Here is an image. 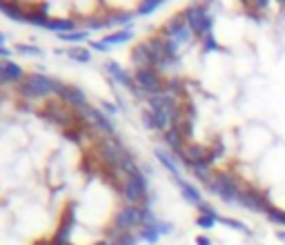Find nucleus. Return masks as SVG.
I'll return each instance as SVG.
<instances>
[{"label": "nucleus", "instance_id": "1", "mask_svg": "<svg viewBox=\"0 0 285 245\" xmlns=\"http://www.w3.org/2000/svg\"><path fill=\"white\" fill-rule=\"evenodd\" d=\"M209 190H212L216 196H221L225 203H234L238 201L241 196V188L236 185L232 176H227V174H214L209 178Z\"/></svg>", "mask_w": 285, "mask_h": 245}, {"label": "nucleus", "instance_id": "2", "mask_svg": "<svg viewBox=\"0 0 285 245\" xmlns=\"http://www.w3.org/2000/svg\"><path fill=\"white\" fill-rule=\"evenodd\" d=\"M56 89H58V85L53 81H49V78L40 76V74H31V76L20 85V91H23L25 96H31V98L47 96V94H53Z\"/></svg>", "mask_w": 285, "mask_h": 245}, {"label": "nucleus", "instance_id": "3", "mask_svg": "<svg viewBox=\"0 0 285 245\" xmlns=\"http://www.w3.org/2000/svg\"><path fill=\"white\" fill-rule=\"evenodd\" d=\"M185 20H187L189 29H192L194 34H209V29H212L214 20L212 16H207V11H205V7H189L187 11H185Z\"/></svg>", "mask_w": 285, "mask_h": 245}, {"label": "nucleus", "instance_id": "4", "mask_svg": "<svg viewBox=\"0 0 285 245\" xmlns=\"http://www.w3.org/2000/svg\"><path fill=\"white\" fill-rule=\"evenodd\" d=\"M238 203H241V205H245L247 210H252V212H265V214H267V212L272 210V205H270V201H267V196L263 192H259L256 188L241 190Z\"/></svg>", "mask_w": 285, "mask_h": 245}, {"label": "nucleus", "instance_id": "5", "mask_svg": "<svg viewBox=\"0 0 285 245\" xmlns=\"http://www.w3.org/2000/svg\"><path fill=\"white\" fill-rule=\"evenodd\" d=\"M165 31H167V36H169V40L174 45H179V43H187L189 38H192V29H189V25H187V20L183 18V16H176L172 23L165 27Z\"/></svg>", "mask_w": 285, "mask_h": 245}, {"label": "nucleus", "instance_id": "6", "mask_svg": "<svg viewBox=\"0 0 285 245\" xmlns=\"http://www.w3.org/2000/svg\"><path fill=\"white\" fill-rule=\"evenodd\" d=\"M143 218H145V212H140L138 207H125V210L118 214L116 225L121 227V230H130V227L143 223Z\"/></svg>", "mask_w": 285, "mask_h": 245}, {"label": "nucleus", "instance_id": "7", "mask_svg": "<svg viewBox=\"0 0 285 245\" xmlns=\"http://www.w3.org/2000/svg\"><path fill=\"white\" fill-rule=\"evenodd\" d=\"M136 81H138V85L143 87V89L150 91V94H156V96L160 94L158 74L152 72V69H138V74H136Z\"/></svg>", "mask_w": 285, "mask_h": 245}, {"label": "nucleus", "instance_id": "8", "mask_svg": "<svg viewBox=\"0 0 285 245\" xmlns=\"http://www.w3.org/2000/svg\"><path fill=\"white\" fill-rule=\"evenodd\" d=\"M145 194V178L143 176H130L125 181V198L130 203H136Z\"/></svg>", "mask_w": 285, "mask_h": 245}, {"label": "nucleus", "instance_id": "9", "mask_svg": "<svg viewBox=\"0 0 285 245\" xmlns=\"http://www.w3.org/2000/svg\"><path fill=\"white\" fill-rule=\"evenodd\" d=\"M82 114H85V118H87L89 123H92V125L96 127V130L107 132V134H109V132L114 130V127H111V123H109V120H107L105 116H103L98 109H92V107H85V109H82Z\"/></svg>", "mask_w": 285, "mask_h": 245}, {"label": "nucleus", "instance_id": "10", "mask_svg": "<svg viewBox=\"0 0 285 245\" xmlns=\"http://www.w3.org/2000/svg\"><path fill=\"white\" fill-rule=\"evenodd\" d=\"M103 152H105V156L111 163L121 165V167L127 163V156H125V152H123V147L118 143H114V140H107V143L103 145Z\"/></svg>", "mask_w": 285, "mask_h": 245}, {"label": "nucleus", "instance_id": "11", "mask_svg": "<svg viewBox=\"0 0 285 245\" xmlns=\"http://www.w3.org/2000/svg\"><path fill=\"white\" fill-rule=\"evenodd\" d=\"M134 60H136V65H138L140 69H150V65L156 63L154 56H152V52H150V47H147V43L138 45V47L134 49Z\"/></svg>", "mask_w": 285, "mask_h": 245}, {"label": "nucleus", "instance_id": "12", "mask_svg": "<svg viewBox=\"0 0 285 245\" xmlns=\"http://www.w3.org/2000/svg\"><path fill=\"white\" fill-rule=\"evenodd\" d=\"M176 183H179V188H181V192H183V196L187 198L189 203H194V205H201V194H198V190L196 188H192L189 183H185L183 178H176Z\"/></svg>", "mask_w": 285, "mask_h": 245}, {"label": "nucleus", "instance_id": "13", "mask_svg": "<svg viewBox=\"0 0 285 245\" xmlns=\"http://www.w3.org/2000/svg\"><path fill=\"white\" fill-rule=\"evenodd\" d=\"M63 94V98L67 103H72V105H85V94H82L80 89H76V87H67V89H63L60 91Z\"/></svg>", "mask_w": 285, "mask_h": 245}, {"label": "nucleus", "instance_id": "14", "mask_svg": "<svg viewBox=\"0 0 285 245\" xmlns=\"http://www.w3.org/2000/svg\"><path fill=\"white\" fill-rule=\"evenodd\" d=\"M156 159H158L160 163H163L172 174H176V178H179V167H176V163L172 161V156H167V154L163 152V149H156Z\"/></svg>", "mask_w": 285, "mask_h": 245}, {"label": "nucleus", "instance_id": "15", "mask_svg": "<svg viewBox=\"0 0 285 245\" xmlns=\"http://www.w3.org/2000/svg\"><path fill=\"white\" fill-rule=\"evenodd\" d=\"M131 38V31H116V34H109L105 38V45L109 47V45H121V43H125V40H130Z\"/></svg>", "mask_w": 285, "mask_h": 245}, {"label": "nucleus", "instance_id": "16", "mask_svg": "<svg viewBox=\"0 0 285 245\" xmlns=\"http://www.w3.org/2000/svg\"><path fill=\"white\" fill-rule=\"evenodd\" d=\"M69 58H74V60H78V63H89V60H92V54H89L87 49L72 47V49H69Z\"/></svg>", "mask_w": 285, "mask_h": 245}, {"label": "nucleus", "instance_id": "17", "mask_svg": "<svg viewBox=\"0 0 285 245\" xmlns=\"http://www.w3.org/2000/svg\"><path fill=\"white\" fill-rule=\"evenodd\" d=\"M2 67H5V81H18V78L23 76V69L16 63H5Z\"/></svg>", "mask_w": 285, "mask_h": 245}, {"label": "nucleus", "instance_id": "18", "mask_svg": "<svg viewBox=\"0 0 285 245\" xmlns=\"http://www.w3.org/2000/svg\"><path fill=\"white\" fill-rule=\"evenodd\" d=\"M0 11H5L7 16H11V18H14V20H18V23H25V20H27V16H25L23 11L18 9V7H11V5H2V2H0Z\"/></svg>", "mask_w": 285, "mask_h": 245}, {"label": "nucleus", "instance_id": "19", "mask_svg": "<svg viewBox=\"0 0 285 245\" xmlns=\"http://www.w3.org/2000/svg\"><path fill=\"white\" fill-rule=\"evenodd\" d=\"M218 221H221L223 225H230V227H234V230L243 232V234H252L250 227H247L245 223H241V221H234V218H218Z\"/></svg>", "mask_w": 285, "mask_h": 245}, {"label": "nucleus", "instance_id": "20", "mask_svg": "<svg viewBox=\"0 0 285 245\" xmlns=\"http://www.w3.org/2000/svg\"><path fill=\"white\" fill-rule=\"evenodd\" d=\"M72 227H74V217H69V214H67V218H65L63 227L58 230V239H56V241H58V243H63V241L69 236V230H72Z\"/></svg>", "mask_w": 285, "mask_h": 245}, {"label": "nucleus", "instance_id": "21", "mask_svg": "<svg viewBox=\"0 0 285 245\" xmlns=\"http://www.w3.org/2000/svg\"><path fill=\"white\" fill-rule=\"evenodd\" d=\"M218 223V217H209V214H203V217L196 218V225L203 227V230H209V227H214Z\"/></svg>", "mask_w": 285, "mask_h": 245}, {"label": "nucleus", "instance_id": "22", "mask_svg": "<svg viewBox=\"0 0 285 245\" xmlns=\"http://www.w3.org/2000/svg\"><path fill=\"white\" fill-rule=\"evenodd\" d=\"M267 218H270L272 223H279V225H285V212L279 210V207H272L270 212H267Z\"/></svg>", "mask_w": 285, "mask_h": 245}, {"label": "nucleus", "instance_id": "23", "mask_svg": "<svg viewBox=\"0 0 285 245\" xmlns=\"http://www.w3.org/2000/svg\"><path fill=\"white\" fill-rule=\"evenodd\" d=\"M158 225H154V227H145V230H143V239L147 241V243H156V241H158Z\"/></svg>", "mask_w": 285, "mask_h": 245}, {"label": "nucleus", "instance_id": "24", "mask_svg": "<svg viewBox=\"0 0 285 245\" xmlns=\"http://www.w3.org/2000/svg\"><path fill=\"white\" fill-rule=\"evenodd\" d=\"M87 38V31H72V34H60V40H67V43H76V40Z\"/></svg>", "mask_w": 285, "mask_h": 245}, {"label": "nucleus", "instance_id": "25", "mask_svg": "<svg viewBox=\"0 0 285 245\" xmlns=\"http://www.w3.org/2000/svg\"><path fill=\"white\" fill-rule=\"evenodd\" d=\"M160 7V0H147L145 5L138 7V14H152L154 9H158Z\"/></svg>", "mask_w": 285, "mask_h": 245}, {"label": "nucleus", "instance_id": "26", "mask_svg": "<svg viewBox=\"0 0 285 245\" xmlns=\"http://www.w3.org/2000/svg\"><path fill=\"white\" fill-rule=\"evenodd\" d=\"M49 29H60V31H65V29H72L74 23L72 20H53V23H47Z\"/></svg>", "mask_w": 285, "mask_h": 245}, {"label": "nucleus", "instance_id": "27", "mask_svg": "<svg viewBox=\"0 0 285 245\" xmlns=\"http://www.w3.org/2000/svg\"><path fill=\"white\" fill-rule=\"evenodd\" d=\"M109 72H114V76H116L121 82H125V85H131V81L125 76V74L121 72V67H118V65H114V63H111V65H109Z\"/></svg>", "mask_w": 285, "mask_h": 245}, {"label": "nucleus", "instance_id": "28", "mask_svg": "<svg viewBox=\"0 0 285 245\" xmlns=\"http://www.w3.org/2000/svg\"><path fill=\"white\" fill-rule=\"evenodd\" d=\"M212 49H218L216 47V40H214L212 34H207V36H205V52H212Z\"/></svg>", "mask_w": 285, "mask_h": 245}, {"label": "nucleus", "instance_id": "29", "mask_svg": "<svg viewBox=\"0 0 285 245\" xmlns=\"http://www.w3.org/2000/svg\"><path fill=\"white\" fill-rule=\"evenodd\" d=\"M267 5H270V0H256L254 2L256 9H267Z\"/></svg>", "mask_w": 285, "mask_h": 245}, {"label": "nucleus", "instance_id": "30", "mask_svg": "<svg viewBox=\"0 0 285 245\" xmlns=\"http://www.w3.org/2000/svg\"><path fill=\"white\" fill-rule=\"evenodd\" d=\"M196 245H212V241L207 236H196Z\"/></svg>", "mask_w": 285, "mask_h": 245}, {"label": "nucleus", "instance_id": "31", "mask_svg": "<svg viewBox=\"0 0 285 245\" xmlns=\"http://www.w3.org/2000/svg\"><path fill=\"white\" fill-rule=\"evenodd\" d=\"M18 52H25V54H38V49H34V47H18Z\"/></svg>", "mask_w": 285, "mask_h": 245}, {"label": "nucleus", "instance_id": "32", "mask_svg": "<svg viewBox=\"0 0 285 245\" xmlns=\"http://www.w3.org/2000/svg\"><path fill=\"white\" fill-rule=\"evenodd\" d=\"M0 81H5V67H0Z\"/></svg>", "mask_w": 285, "mask_h": 245}, {"label": "nucleus", "instance_id": "33", "mask_svg": "<svg viewBox=\"0 0 285 245\" xmlns=\"http://www.w3.org/2000/svg\"><path fill=\"white\" fill-rule=\"evenodd\" d=\"M279 239H281V241H283V243H285V232H279Z\"/></svg>", "mask_w": 285, "mask_h": 245}, {"label": "nucleus", "instance_id": "34", "mask_svg": "<svg viewBox=\"0 0 285 245\" xmlns=\"http://www.w3.org/2000/svg\"><path fill=\"white\" fill-rule=\"evenodd\" d=\"M5 43V34H0V45Z\"/></svg>", "mask_w": 285, "mask_h": 245}]
</instances>
